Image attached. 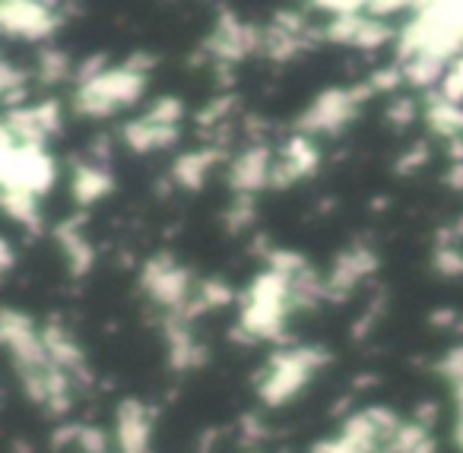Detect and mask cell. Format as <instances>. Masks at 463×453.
<instances>
[{"mask_svg": "<svg viewBox=\"0 0 463 453\" xmlns=\"http://www.w3.org/2000/svg\"><path fill=\"white\" fill-rule=\"evenodd\" d=\"M372 383H378V377H374V374H362V377H355V390L372 387Z\"/></svg>", "mask_w": 463, "mask_h": 453, "instance_id": "d590c367", "label": "cell"}, {"mask_svg": "<svg viewBox=\"0 0 463 453\" xmlns=\"http://www.w3.org/2000/svg\"><path fill=\"white\" fill-rule=\"evenodd\" d=\"M330 362V352L321 345H305V349L279 352L273 355V362L267 364L264 377H260V400L267 406H283L286 400L298 393L305 381H308L311 371H317L321 364Z\"/></svg>", "mask_w": 463, "mask_h": 453, "instance_id": "6da1fadb", "label": "cell"}, {"mask_svg": "<svg viewBox=\"0 0 463 453\" xmlns=\"http://www.w3.org/2000/svg\"><path fill=\"white\" fill-rule=\"evenodd\" d=\"M267 263H270L273 273L286 276V279H296V276H302L305 269H308V260H305L302 254H296V250H273L270 257H267Z\"/></svg>", "mask_w": 463, "mask_h": 453, "instance_id": "d6986e66", "label": "cell"}, {"mask_svg": "<svg viewBox=\"0 0 463 453\" xmlns=\"http://www.w3.org/2000/svg\"><path fill=\"white\" fill-rule=\"evenodd\" d=\"M448 156L454 162H463V137H457V140H448Z\"/></svg>", "mask_w": 463, "mask_h": 453, "instance_id": "836d02e7", "label": "cell"}, {"mask_svg": "<svg viewBox=\"0 0 463 453\" xmlns=\"http://www.w3.org/2000/svg\"><path fill=\"white\" fill-rule=\"evenodd\" d=\"M241 431H245L248 440L264 438V425H260V419H254V415H245V419H241Z\"/></svg>", "mask_w": 463, "mask_h": 453, "instance_id": "f1b7e54d", "label": "cell"}, {"mask_svg": "<svg viewBox=\"0 0 463 453\" xmlns=\"http://www.w3.org/2000/svg\"><path fill=\"white\" fill-rule=\"evenodd\" d=\"M365 10H372V20H381V16H391L393 10H403V4H368Z\"/></svg>", "mask_w": 463, "mask_h": 453, "instance_id": "1f68e13d", "label": "cell"}, {"mask_svg": "<svg viewBox=\"0 0 463 453\" xmlns=\"http://www.w3.org/2000/svg\"><path fill=\"white\" fill-rule=\"evenodd\" d=\"M0 178L4 187H16V191L29 193H45L54 184V162L48 159L45 149H20V146H0Z\"/></svg>", "mask_w": 463, "mask_h": 453, "instance_id": "3957f363", "label": "cell"}, {"mask_svg": "<svg viewBox=\"0 0 463 453\" xmlns=\"http://www.w3.org/2000/svg\"><path fill=\"white\" fill-rule=\"evenodd\" d=\"M387 118H391L397 127H410L412 118H416V102H412V99H397V102L387 109Z\"/></svg>", "mask_w": 463, "mask_h": 453, "instance_id": "83f0119b", "label": "cell"}, {"mask_svg": "<svg viewBox=\"0 0 463 453\" xmlns=\"http://www.w3.org/2000/svg\"><path fill=\"white\" fill-rule=\"evenodd\" d=\"M124 140L137 153H153V149H165L178 140V127H159V124H149L146 118H137L124 127Z\"/></svg>", "mask_w": 463, "mask_h": 453, "instance_id": "30bf717a", "label": "cell"}, {"mask_svg": "<svg viewBox=\"0 0 463 453\" xmlns=\"http://www.w3.org/2000/svg\"><path fill=\"white\" fill-rule=\"evenodd\" d=\"M270 172H273L270 146H267V143H254L251 149H245V153L229 165V184L239 193H245V197H251L254 191L270 187Z\"/></svg>", "mask_w": 463, "mask_h": 453, "instance_id": "52a82bcc", "label": "cell"}, {"mask_svg": "<svg viewBox=\"0 0 463 453\" xmlns=\"http://www.w3.org/2000/svg\"><path fill=\"white\" fill-rule=\"evenodd\" d=\"M425 105H429V111H425V118H429V127L435 130L438 137L457 140V137L463 134V109H460V105L444 102L441 92H429V96H425Z\"/></svg>", "mask_w": 463, "mask_h": 453, "instance_id": "8fae6325", "label": "cell"}, {"mask_svg": "<svg viewBox=\"0 0 463 453\" xmlns=\"http://www.w3.org/2000/svg\"><path fill=\"white\" fill-rule=\"evenodd\" d=\"M149 409L140 400H124L118 409V444L121 453H149Z\"/></svg>", "mask_w": 463, "mask_h": 453, "instance_id": "ba28073f", "label": "cell"}, {"mask_svg": "<svg viewBox=\"0 0 463 453\" xmlns=\"http://www.w3.org/2000/svg\"><path fill=\"white\" fill-rule=\"evenodd\" d=\"M403 67L400 64H391V67H384V71H374L372 73V80L368 83L374 86V92H387V90H400V83H403Z\"/></svg>", "mask_w": 463, "mask_h": 453, "instance_id": "cb8c5ba5", "label": "cell"}, {"mask_svg": "<svg viewBox=\"0 0 463 453\" xmlns=\"http://www.w3.org/2000/svg\"><path fill=\"white\" fill-rule=\"evenodd\" d=\"M143 118H146L149 124H159V127H178L181 102H178V99H172V96H165V99H159V102H156Z\"/></svg>", "mask_w": 463, "mask_h": 453, "instance_id": "ffe728a7", "label": "cell"}, {"mask_svg": "<svg viewBox=\"0 0 463 453\" xmlns=\"http://www.w3.org/2000/svg\"><path fill=\"white\" fill-rule=\"evenodd\" d=\"M4 206H7L10 216H14L16 222L26 225L33 235L42 231V216H39V206H35V193L16 191V187H4Z\"/></svg>", "mask_w": 463, "mask_h": 453, "instance_id": "9a60e30c", "label": "cell"}, {"mask_svg": "<svg viewBox=\"0 0 463 453\" xmlns=\"http://www.w3.org/2000/svg\"><path fill=\"white\" fill-rule=\"evenodd\" d=\"M355 109L349 90H327L302 118H298V127L305 134H336L346 121H353Z\"/></svg>", "mask_w": 463, "mask_h": 453, "instance_id": "5b68a950", "label": "cell"}, {"mask_svg": "<svg viewBox=\"0 0 463 453\" xmlns=\"http://www.w3.org/2000/svg\"><path fill=\"white\" fill-rule=\"evenodd\" d=\"M0 257H4V269H14V250L7 241H0Z\"/></svg>", "mask_w": 463, "mask_h": 453, "instance_id": "e575fe53", "label": "cell"}, {"mask_svg": "<svg viewBox=\"0 0 463 453\" xmlns=\"http://www.w3.org/2000/svg\"><path fill=\"white\" fill-rule=\"evenodd\" d=\"M111 191V178L102 165H77V175H73V197L77 203L90 206L96 200H102L105 193Z\"/></svg>", "mask_w": 463, "mask_h": 453, "instance_id": "4fadbf2b", "label": "cell"}, {"mask_svg": "<svg viewBox=\"0 0 463 453\" xmlns=\"http://www.w3.org/2000/svg\"><path fill=\"white\" fill-rule=\"evenodd\" d=\"M143 288L153 295V301H159L168 311L184 307V301L191 298V273L184 267L172 260V254H156L153 260L143 267Z\"/></svg>", "mask_w": 463, "mask_h": 453, "instance_id": "277c9868", "label": "cell"}, {"mask_svg": "<svg viewBox=\"0 0 463 453\" xmlns=\"http://www.w3.org/2000/svg\"><path fill=\"white\" fill-rule=\"evenodd\" d=\"M391 29L384 26L381 20H372V16H362L359 29H355V39L353 45L355 48H365V52H372V48H381L387 39H391Z\"/></svg>", "mask_w": 463, "mask_h": 453, "instance_id": "e0dca14e", "label": "cell"}, {"mask_svg": "<svg viewBox=\"0 0 463 453\" xmlns=\"http://www.w3.org/2000/svg\"><path fill=\"white\" fill-rule=\"evenodd\" d=\"M444 184L454 187V191H463V162H454L444 175Z\"/></svg>", "mask_w": 463, "mask_h": 453, "instance_id": "f546056e", "label": "cell"}, {"mask_svg": "<svg viewBox=\"0 0 463 453\" xmlns=\"http://www.w3.org/2000/svg\"><path fill=\"white\" fill-rule=\"evenodd\" d=\"M197 295L203 298V305H206V307H225V305L232 301V288L225 286V282H219V279L200 282V286H197Z\"/></svg>", "mask_w": 463, "mask_h": 453, "instance_id": "44dd1931", "label": "cell"}, {"mask_svg": "<svg viewBox=\"0 0 463 453\" xmlns=\"http://www.w3.org/2000/svg\"><path fill=\"white\" fill-rule=\"evenodd\" d=\"M225 159V149H219V146H206V149H200V153H187V156H181L178 162H175V181H178L181 187H187V191H197L200 184H203V178H206V172H210L216 162H222Z\"/></svg>", "mask_w": 463, "mask_h": 453, "instance_id": "9c48e42d", "label": "cell"}, {"mask_svg": "<svg viewBox=\"0 0 463 453\" xmlns=\"http://www.w3.org/2000/svg\"><path fill=\"white\" fill-rule=\"evenodd\" d=\"M146 90V77L130 73L128 67L109 71L90 86H80L73 96V109L86 118H109L124 105H134Z\"/></svg>", "mask_w": 463, "mask_h": 453, "instance_id": "7a4b0ae2", "label": "cell"}, {"mask_svg": "<svg viewBox=\"0 0 463 453\" xmlns=\"http://www.w3.org/2000/svg\"><path fill=\"white\" fill-rule=\"evenodd\" d=\"M0 26L7 35H20V39H48L58 26V16L48 14V7L42 4L7 0L0 4Z\"/></svg>", "mask_w": 463, "mask_h": 453, "instance_id": "8992f818", "label": "cell"}, {"mask_svg": "<svg viewBox=\"0 0 463 453\" xmlns=\"http://www.w3.org/2000/svg\"><path fill=\"white\" fill-rule=\"evenodd\" d=\"M412 453H435V440H431V438H429V440H422V444H419Z\"/></svg>", "mask_w": 463, "mask_h": 453, "instance_id": "74e56055", "label": "cell"}, {"mask_svg": "<svg viewBox=\"0 0 463 453\" xmlns=\"http://www.w3.org/2000/svg\"><path fill=\"white\" fill-rule=\"evenodd\" d=\"M438 371H441L444 377H450L454 383H463V345L450 349L448 355L438 362Z\"/></svg>", "mask_w": 463, "mask_h": 453, "instance_id": "4316f807", "label": "cell"}, {"mask_svg": "<svg viewBox=\"0 0 463 453\" xmlns=\"http://www.w3.org/2000/svg\"><path fill=\"white\" fill-rule=\"evenodd\" d=\"M435 415H438V406H435V402H422V406L416 409V421H419L422 428H429L431 421H435Z\"/></svg>", "mask_w": 463, "mask_h": 453, "instance_id": "4dcf8cb0", "label": "cell"}, {"mask_svg": "<svg viewBox=\"0 0 463 453\" xmlns=\"http://www.w3.org/2000/svg\"><path fill=\"white\" fill-rule=\"evenodd\" d=\"M460 419H457V428H454V440H457V447L463 450V412H457Z\"/></svg>", "mask_w": 463, "mask_h": 453, "instance_id": "8d00e7d4", "label": "cell"}, {"mask_svg": "<svg viewBox=\"0 0 463 453\" xmlns=\"http://www.w3.org/2000/svg\"><path fill=\"white\" fill-rule=\"evenodd\" d=\"M425 162H429V143L419 140L416 146H412L410 153H406L403 159L397 162V175H410V172H416V168H422Z\"/></svg>", "mask_w": 463, "mask_h": 453, "instance_id": "484cf974", "label": "cell"}, {"mask_svg": "<svg viewBox=\"0 0 463 453\" xmlns=\"http://www.w3.org/2000/svg\"><path fill=\"white\" fill-rule=\"evenodd\" d=\"M457 320H460V314H454V311H435L431 314V324L435 326H457Z\"/></svg>", "mask_w": 463, "mask_h": 453, "instance_id": "d6a6232c", "label": "cell"}, {"mask_svg": "<svg viewBox=\"0 0 463 453\" xmlns=\"http://www.w3.org/2000/svg\"><path fill=\"white\" fill-rule=\"evenodd\" d=\"M80 225H83V216H80V219H67L64 225H58V229H54L58 241L64 244V250H67V260H71V273H73V276L90 273L92 260H96L92 248L83 241V238H80V231H77Z\"/></svg>", "mask_w": 463, "mask_h": 453, "instance_id": "7c38bea8", "label": "cell"}, {"mask_svg": "<svg viewBox=\"0 0 463 453\" xmlns=\"http://www.w3.org/2000/svg\"><path fill=\"white\" fill-rule=\"evenodd\" d=\"M67 73H71V61H67V54H61L58 48H45L39 58V77L42 83H61V80H67Z\"/></svg>", "mask_w": 463, "mask_h": 453, "instance_id": "ac0fdd59", "label": "cell"}, {"mask_svg": "<svg viewBox=\"0 0 463 453\" xmlns=\"http://www.w3.org/2000/svg\"><path fill=\"white\" fill-rule=\"evenodd\" d=\"M400 67H403L406 83L419 86V90H429L431 83H438L441 77H448L450 64L441 58H435V54H419V58L406 61V64H400Z\"/></svg>", "mask_w": 463, "mask_h": 453, "instance_id": "5bb4252c", "label": "cell"}, {"mask_svg": "<svg viewBox=\"0 0 463 453\" xmlns=\"http://www.w3.org/2000/svg\"><path fill=\"white\" fill-rule=\"evenodd\" d=\"M435 269L444 276H463V254L457 250V244L435 250Z\"/></svg>", "mask_w": 463, "mask_h": 453, "instance_id": "603a6c76", "label": "cell"}, {"mask_svg": "<svg viewBox=\"0 0 463 453\" xmlns=\"http://www.w3.org/2000/svg\"><path fill=\"white\" fill-rule=\"evenodd\" d=\"M35 118H39L45 137H52V134H58V130H61V105L54 102V99H52V102L35 105Z\"/></svg>", "mask_w": 463, "mask_h": 453, "instance_id": "d4e9b609", "label": "cell"}, {"mask_svg": "<svg viewBox=\"0 0 463 453\" xmlns=\"http://www.w3.org/2000/svg\"><path fill=\"white\" fill-rule=\"evenodd\" d=\"M254 222V203L251 197H245V193H239V200H235V206L229 210V231H245L248 225Z\"/></svg>", "mask_w": 463, "mask_h": 453, "instance_id": "7402d4cb", "label": "cell"}, {"mask_svg": "<svg viewBox=\"0 0 463 453\" xmlns=\"http://www.w3.org/2000/svg\"><path fill=\"white\" fill-rule=\"evenodd\" d=\"M283 159L289 162L302 178H308V175H315V168H317V149L308 137L298 134V137H292V140H286Z\"/></svg>", "mask_w": 463, "mask_h": 453, "instance_id": "2e32d148", "label": "cell"}]
</instances>
